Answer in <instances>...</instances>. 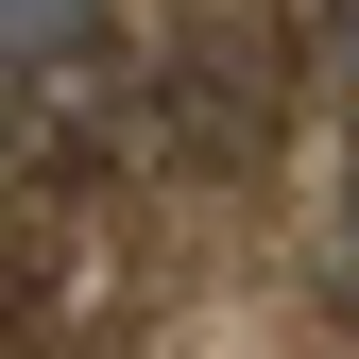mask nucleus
<instances>
[{
	"mask_svg": "<svg viewBox=\"0 0 359 359\" xmlns=\"http://www.w3.org/2000/svg\"><path fill=\"white\" fill-rule=\"evenodd\" d=\"M325 86H342V103H359V0H342V18H325Z\"/></svg>",
	"mask_w": 359,
	"mask_h": 359,
	"instance_id": "nucleus-2",
	"label": "nucleus"
},
{
	"mask_svg": "<svg viewBox=\"0 0 359 359\" xmlns=\"http://www.w3.org/2000/svg\"><path fill=\"white\" fill-rule=\"evenodd\" d=\"M103 52V0H0V69H86Z\"/></svg>",
	"mask_w": 359,
	"mask_h": 359,
	"instance_id": "nucleus-1",
	"label": "nucleus"
},
{
	"mask_svg": "<svg viewBox=\"0 0 359 359\" xmlns=\"http://www.w3.org/2000/svg\"><path fill=\"white\" fill-rule=\"evenodd\" d=\"M342 308H359V171H342Z\"/></svg>",
	"mask_w": 359,
	"mask_h": 359,
	"instance_id": "nucleus-3",
	"label": "nucleus"
},
{
	"mask_svg": "<svg viewBox=\"0 0 359 359\" xmlns=\"http://www.w3.org/2000/svg\"><path fill=\"white\" fill-rule=\"evenodd\" d=\"M0 137H18V69H0Z\"/></svg>",
	"mask_w": 359,
	"mask_h": 359,
	"instance_id": "nucleus-4",
	"label": "nucleus"
}]
</instances>
